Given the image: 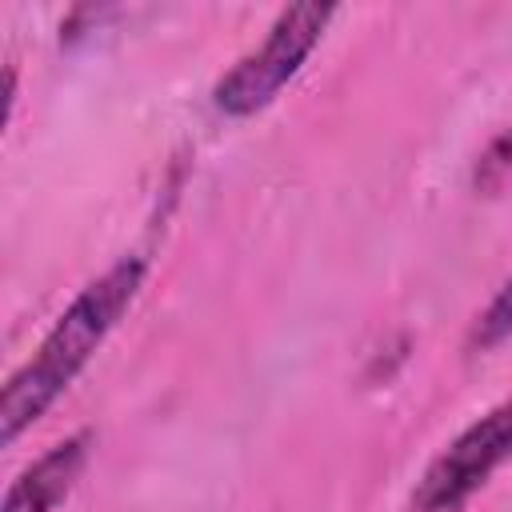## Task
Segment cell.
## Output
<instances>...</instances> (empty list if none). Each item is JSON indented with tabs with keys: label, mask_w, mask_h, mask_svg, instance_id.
I'll return each instance as SVG.
<instances>
[{
	"label": "cell",
	"mask_w": 512,
	"mask_h": 512,
	"mask_svg": "<svg viewBox=\"0 0 512 512\" xmlns=\"http://www.w3.org/2000/svg\"><path fill=\"white\" fill-rule=\"evenodd\" d=\"M332 20L328 4H288L272 32L264 36V44L256 52H248L232 72H224L212 88L216 108L228 116H252L264 104H272V96L296 76V68L308 60V52L316 48L324 24Z\"/></svg>",
	"instance_id": "2"
},
{
	"label": "cell",
	"mask_w": 512,
	"mask_h": 512,
	"mask_svg": "<svg viewBox=\"0 0 512 512\" xmlns=\"http://www.w3.org/2000/svg\"><path fill=\"white\" fill-rule=\"evenodd\" d=\"M508 168H512V136H500V140L484 152V160H480V168H476V184H480V188H496Z\"/></svg>",
	"instance_id": "6"
},
{
	"label": "cell",
	"mask_w": 512,
	"mask_h": 512,
	"mask_svg": "<svg viewBox=\"0 0 512 512\" xmlns=\"http://www.w3.org/2000/svg\"><path fill=\"white\" fill-rule=\"evenodd\" d=\"M512 460V400L480 416L472 428H464L424 472L416 488V508L420 512H448L460 500H468L492 468Z\"/></svg>",
	"instance_id": "3"
},
{
	"label": "cell",
	"mask_w": 512,
	"mask_h": 512,
	"mask_svg": "<svg viewBox=\"0 0 512 512\" xmlns=\"http://www.w3.org/2000/svg\"><path fill=\"white\" fill-rule=\"evenodd\" d=\"M508 332H512V280H508V284L496 292V300L484 308V316H480V324H476L472 344L492 348V344H500Z\"/></svg>",
	"instance_id": "5"
},
{
	"label": "cell",
	"mask_w": 512,
	"mask_h": 512,
	"mask_svg": "<svg viewBox=\"0 0 512 512\" xmlns=\"http://www.w3.org/2000/svg\"><path fill=\"white\" fill-rule=\"evenodd\" d=\"M144 280L140 260L112 264L100 280H92L52 324V332L40 340L36 356L16 368L0 396V440L12 444L28 424H36L48 404L76 380V372L92 360V352L104 344L112 324L128 312Z\"/></svg>",
	"instance_id": "1"
},
{
	"label": "cell",
	"mask_w": 512,
	"mask_h": 512,
	"mask_svg": "<svg viewBox=\"0 0 512 512\" xmlns=\"http://www.w3.org/2000/svg\"><path fill=\"white\" fill-rule=\"evenodd\" d=\"M84 460H88V436H72L64 444L48 448L32 468H24L12 480L0 512H52L80 480Z\"/></svg>",
	"instance_id": "4"
}]
</instances>
